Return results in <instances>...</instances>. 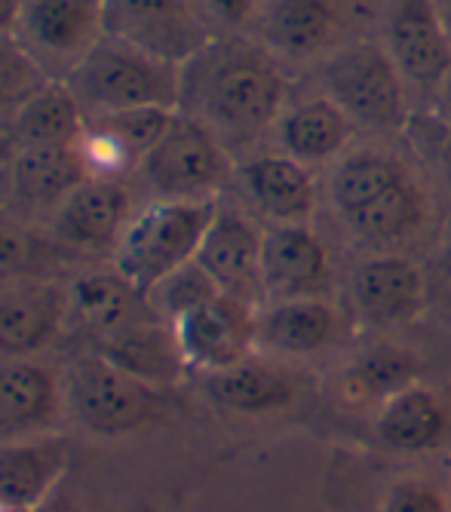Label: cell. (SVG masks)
I'll use <instances>...</instances> for the list:
<instances>
[{
  "label": "cell",
  "mask_w": 451,
  "mask_h": 512,
  "mask_svg": "<svg viewBox=\"0 0 451 512\" xmlns=\"http://www.w3.org/2000/svg\"><path fill=\"white\" fill-rule=\"evenodd\" d=\"M261 240L258 230L243 212L218 206L212 224L197 252V264L218 286V292L234 295L243 301H255L261 292Z\"/></svg>",
  "instance_id": "cell-14"
},
{
  "label": "cell",
  "mask_w": 451,
  "mask_h": 512,
  "mask_svg": "<svg viewBox=\"0 0 451 512\" xmlns=\"http://www.w3.org/2000/svg\"><path fill=\"white\" fill-rule=\"evenodd\" d=\"M418 375V359L399 347H375L366 356H359L350 368V387L363 399L387 402L399 390L412 387Z\"/></svg>",
  "instance_id": "cell-31"
},
{
  "label": "cell",
  "mask_w": 451,
  "mask_h": 512,
  "mask_svg": "<svg viewBox=\"0 0 451 512\" xmlns=\"http://www.w3.org/2000/svg\"><path fill=\"white\" fill-rule=\"evenodd\" d=\"M50 83L37 62L22 50L19 40H0V111H19L34 92Z\"/></svg>",
  "instance_id": "cell-33"
},
{
  "label": "cell",
  "mask_w": 451,
  "mask_h": 512,
  "mask_svg": "<svg viewBox=\"0 0 451 512\" xmlns=\"http://www.w3.org/2000/svg\"><path fill=\"white\" fill-rule=\"evenodd\" d=\"M145 295H148V307L154 310V316L175 325L182 316H188L197 307H203L206 301H212L218 295V286L206 276V270L197 261H191L182 270H175L166 279H160V283L151 286Z\"/></svg>",
  "instance_id": "cell-32"
},
{
  "label": "cell",
  "mask_w": 451,
  "mask_h": 512,
  "mask_svg": "<svg viewBox=\"0 0 451 512\" xmlns=\"http://www.w3.org/2000/svg\"><path fill=\"white\" fill-rule=\"evenodd\" d=\"M405 132L415 138V145L424 163L433 169L439 188L451 197V123L436 117H421V120H409Z\"/></svg>",
  "instance_id": "cell-34"
},
{
  "label": "cell",
  "mask_w": 451,
  "mask_h": 512,
  "mask_svg": "<svg viewBox=\"0 0 451 512\" xmlns=\"http://www.w3.org/2000/svg\"><path fill=\"white\" fill-rule=\"evenodd\" d=\"M86 132V111L65 80H50L13 114L16 148L80 145Z\"/></svg>",
  "instance_id": "cell-24"
},
{
  "label": "cell",
  "mask_w": 451,
  "mask_h": 512,
  "mask_svg": "<svg viewBox=\"0 0 451 512\" xmlns=\"http://www.w3.org/2000/svg\"><path fill=\"white\" fill-rule=\"evenodd\" d=\"M353 298L366 322L393 329L427 310V279L418 264L399 255H375L353 276Z\"/></svg>",
  "instance_id": "cell-17"
},
{
  "label": "cell",
  "mask_w": 451,
  "mask_h": 512,
  "mask_svg": "<svg viewBox=\"0 0 451 512\" xmlns=\"http://www.w3.org/2000/svg\"><path fill=\"white\" fill-rule=\"evenodd\" d=\"M246 194L274 224H304L317 206L310 172L286 154H261L240 169Z\"/></svg>",
  "instance_id": "cell-20"
},
{
  "label": "cell",
  "mask_w": 451,
  "mask_h": 512,
  "mask_svg": "<svg viewBox=\"0 0 451 512\" xmlns=\"http://www.w3.org/2000/svg\"><path fill=\"white\" fill-rule=\"evenodd\" d=\"M231 157L221 138L191 114L172 120L160 145L145 157L142 178L157 194V200H215V194L231 178Z\"/></svg>",
  "instance_id": "cell-6"
},
{
  "label": "cell",
  "mask_w": 451,
  "mask_h": 512,
  "mask_svg": "<svg viewBox=\"0 0 451 512\" xmlns=\"http://www.w3.org/2000/svg\"><path fill=\"white\" fill-rule=\"evenodd\" d=\"M31 512H83V509L77 506V500L68 494V488H65V482H62L47 500H40Z\"/></svg>",
  "instance_id": "cell-39"
},
{
  "label": "cell",
  "mask_w": 451,
  "mask_h": 512,
  "mask_svg": "<svg viewBox=\"0 0 451 512\" xmlns=\"http://www.w3.org/2000/svg\"><path fill=\"white\" fill-rule=\"evenodd\" d=\"M68 316V292L47 279L0 283V359H31L50 347Z\"/></svg>",
  "instance_id": "cell-12"
},
{
  "label": "cell",
  "mask_w": 451,
  "mask_h": 512,
  "mask_svg": "<svg viewBox=\"0 0 451 512\" xmlns=\"http://www.w3.org/2000/svg\"><path fill=\"white\" fill-rule=\"evenodd\" d=\"M424 279H427V310L439 322L451 325V230L436 249L430 267L424 270Z\"/></svg>",
  "instance_id": "cell-36"
},
{
  "label": "cell",
  "mask_w": 451,
  "mask_h": 512,
  "mask_svg": "<svg viewBox=\"0 0 451 512\" xmlns=\"http://www.w3.org/2000/svg\"><path fill=\"white\" fill-rule=\"evenodd\" d=\"M338 329V316L326 298L277 301L258 310V344L286 356H307L323 350Z\"/></svg>",
  "instance_id": "cell-23"
},
{
  "label": "cell",
  "mask_w": 451,
  "mask_h": 512,
  "mask_svg": "<svg viewBox=\"0 0 451 512\" xmlns=\"http://www.w3.org/2000/svg\"><path fill=\"white\" fill-rule=\"evenodd\" d=\"M43 243L22 224L0 215V279H28L31 267L40 264Z\"/></svg>",
  "instance_id": "cell-35"
},
{
  "label": "cell",
  "mask_w": 451,
  "mask_h": 512,
  "mask_svg": "<svg viewBox=\"0 0 451 512\" xmlns=\"http://www.w3.org/2000/svg\"><path fill=\"white\" fill-rule=\"evenodd\" d=\"M402 178L405 172L384 154H350L332 175V203L341 218H350Z\"/></svg>",
  "instance_id": "cell-30"
},
{
  "label": "cell",
  "mask_w": 451,
  "mask_h": 512,
  "mask_svg": "<svg viewBox=\"0 0 451 512\" xmlns=\"http://www.w3.org/2000/svg\"><path fill=\"white\" fill-rule=\"evenodd\" d=\"M448 430V411L427 387H405L390 396L378 414V436L393 451H430Z\"/></svg>",
  "instance_id": "cell-26"
},
{
  "label": "cell",
  "mask_w": 451,
  "mask_h": 512,
  "mask_svg": "<svg viewBox=\"0 0 451 512\" xmlns=\"http://www.w3.org/2000/svg\"><path fill=\"white\" fill-rule=\"evenodd\" d=\"M209 396L221 405L240 414H267L286 408L295 396L292 381L277 368H267L261 362H240L228 371H215L206 375Z\"/></svg>",
  "instance_id": "cell-27"
},
{
  "label": "cell",
  "mask_w": 451,
  "mask_h": 512,
  "mask_svg": "<svg viewBox=\"0 0 451 512\" xmlns=\"http://www.w3.org/2000/svg\"><path fill=\"white\" fill-rule=\"evenodd\" d=\"M68 473V445L50 433L0 442V503L31 512Z\"/></svg>",
  "instance_id": "cell-19"
},
{
  "label": "cell",
  "mask_w": 451,
  "mask_h": 512,
  "mask_svg": "<svg viewBox=\"0 0 451 512\" xmlns=\"http://www.w3.org/2000/svg\"><path fill=\"white\" fill-rule=\"evenodd\" d=\"M22 16V0H0V40H13Z\"/></svg>",
  "instance_id": "cell-40"
},
{
  "label": "cell",
  "mask_w": 451,
  "mask_h": 512,
  "mask_svg": "<svg viewBox=\"0 0 451 512\" xmlns=\"http://www.w3.org/2000/svg\"><path fill=\"white\" fill-rule=\"evenodd\" d=\"M86 114L182 108V65L105 34L65 80Z\"/></svg>",
  "instance_id": "cell-2"
},
{
  "label": "cell",
  "mask_w": 451,
  "mask_h": 512,
  "mask_svg": "<svg viewBox=\"0 0 451 512\" xmlns=\"http://www.w3.org/2000/svg\"><path fill=\"white\" fill-rule=\"evenodd\" d=\"M148 295L135 289L117 270L111 273H86L77 276L68 289V316L80 319L93 332L114 335L132 322L151 319Z\"/></svg>",
  "instance_id": "cell-22"
},
{
  "label": "cell",
  "mask_w": 451,
  "mask_h": 512,
  "mask_svg": "<svg viewBox=\"0 0 451 512\" xmlns=\"http://www.w3.org/2000/svg\"><path fill=\"white\" fill-rule=\"evenodd\" d=\"M172 329L188 365L215 375L252 359L258 344V310L243 298L218 292L212 301L178 319Z\"/></svg>",
  "instance_id": "cell-8"
},
{
  "label": "cell",
  "mask_w": 451,
  "mask_h": 512,
  "mask_svg": "<svg viewBox=\"0 0 451 512\" xmlns=\"http://www.w3.org/2000/svg\"><path fill=\"white\" fill-rule=\"evenodd\" d=\"M421 218H424L421 194L409 178H402L378 200H372L366 209L344 218V224L369 246H393L409 240L421 227Z\"/></svg>",
  "instance_id": "cell-29"
},
{
  "label": "cell",
  "mask_w": 451,
  "mask_h": 512,
  "mask_svg": "<svg viewBox=\"0 0 451 512\" xmlns=\"http://www.w3.org/2000/svg\"><path fill=\"white\" fill-rule=\"evenodd\" d=\"M286 80L274 59L240 40L206 43L182 65V114L221 135H258L277 123Z\"/></svg>",
  "instance_id": "cell-1"
},
{
  "label": "cell",
  "mask_w": 451,
  "mask_h": 512,
  "mask_svg": "<svg viewBox=\"0 0 451 512\" xmlns=\"http://www.w3.org/2000/svg\"><path fill=\"white\" fill-rule=\"evenodd\" d=\"M68 405L89 433L129 436L160 417L163 390L129 378L93 350L74 359L68 371Z\"/></svg>",
  "instance_id": "cell-5"
},
{
  "label": "cell",
  "mask_w": 451,
  "mask_h": 512,
  "mask_svg": "<svg viewBox=\"0 0 451 512\" xmlns=\"http://www.w3.org/2000/svg\"><path fill=\"white\" fill-rule=\"evenodd\" d=\"M329 258L307 224H270L261 240V292L270 304L323 298Z\"/></svg>",
  "instance_id": "cell-11"
},
{
  "label": "cell",
  "mask_w": 451,
  "mask_h": 512,
  "mask_svg": "<svg viewBox=\"0 0 451 512\" xmlns=\"http://www.w3.org/2000/svg\"><path fill=\"white\" fill-rule=\"evenodd\" d=\"M323 89L350 123L378 132H399L409 126L402 74L387 50L375 43H353L323 65Z\"/></svg>",
  "instance_id": "cell-4"
},
{
  "label": "cell",
  "mask_w": 451,
  "mask_h": 512,
  "mask_svg": "<svg viewBox=\"0 0 451 512\" xmlns=\"http://www.w3.org/2000/svg\"><path fill=\"white\" fill-rule=\"evenodd\" d=\"M13 191L22 203L37 209H59V203L89 178L80 145H43L16 148L13 157Z\"/></svg>",
  "instance_id": "cell-21"
},
{
  "label": "cell",
  "mask_w": 451,
  "mask_h": 512,
  "mask_svg": "<svg viewBox=\"0 0 451 512\" xmlns=\"http://www.w3.org/2000/svg\"><path fill=\"white\" fill-rule=\"evenodd\" d=\"M0 512H22V509H16V506H10V503H0Z\"/></svg>",
  "instance_id": "cell-42"
},
{
  "label": "cell",
  "mask_w": 451,
  "mask_h": 512,
  "mask_svg": "<svg viewBox=\"0 0 451 512\" xmlns=\"http://www.w3.org/2000/svg\"><path fill=\"white\" fill-rule=\"evenodd\" d=\"M178 111L135 108L111 114H86V132L80 151L93 178L123 181L129 172L142 169L145 157L160 145Z\"/></svg>",
  "instance_id": "cell-9"
},
{
  "label": "cell",
  "mask_w": 451,
  "mask_h": 512,
  "mask_svg": "<svg viewBox=\"0 0 451 512\" xmlns=\"http://www.w3.org/2000/svg\"><path fill=\"white\" fill-rule=\"evenodd\" d=\"M445 28H448V34H451V7H448V22H445Z\"/></svg>",
  "instance_id": "cell-43"
},
{
  "label": "cell",
  "mask_w": 451,
  "mask_h": 512,
  "mask_svg": "<svg viewBox=\"0 0 451 512\" xmlns=\"http://www.w3.org/2000/svg\"><path fill=\"white\" fill-rule=\"evenodd\" d=\"M277 129L286 157L298 160L301 166L332 160L338 151H344L353 135V123L347 120V114L326 96L283 111Z\"/></svg>",
  "instance_id": "cell-25"
},
{
  "label": "cell",
  "mask_w": 451,
  "mask_h": 512,
  "mask_svg": "<svg viewBox=\"0 0 451 512\" xmlns=\"http://www.w3.org/2000/svg\"><path fill=\"white\" fill-rule=\"evenodd\" d=\"M105 34V0H22L16 40L50 80H68Z\"/></svg>",
  "instance_id": "cell-7"
},
{
  "label": "cell",
  "mask_w": 451,
  "mask_h": 512,
  "mask_svg": "<svg viewBox=\"0 0 451 512\" xmlns=\"http://www.w3.org/2000/svg\"><path fill=\"white\" fill-rule=\"evenodd\" d=\"M206 7L228 25H243L252 10H255V0H206Z\"/></svg>",
  "instance_id": "cell-38"
},
{
  "label": "cell",
  "mask_w": 451,
  "mask_h": 512,
  "mask_svg": "<svg viewBox=\"0 0 451 512\" xmlns=\"http://www.w3.org/2000/svg\"><path fill=\"white\" fill-rule=\"evenodd\" d=\"M335 28L332 0H280L267 19V40L283 56L310 59L332 40Z\"/></svg>",
  "instance_id": "cell-28"
},
{
  "label": "cell",
  "mask_w": 451,
  "mask_h": 512,
  "mask_svg": "<svg viewBox=\"0 0 451 512\" xmlns=\"http://www.w3.org/2000/svg\"><path fill=\"white\" fill-rule=\"evenodd\" d=\"M215 200H154L135 212L114 249V270L148 292L169 273L191 264L212 224Z\"/></svg>",
  "instance_id": "cell-3"
},
{
  "label": "cell",
  "mask_w": 451,
  "mask_h": 512,
  "mask_svg": "<svg viewBox=\"0 0 451 512\" xmlns=\"http://www.w3.org/2000/svg\"><path fill=\"white\" fill-rule=\"evenodd\" d=\"M387 53L405 80L424 89H439L451 77V34L430 0H402L396 7Z\"/></svg>",
  "instance_id": "cell-15"
},
{
  "label": "cell",
  "mask_w": 451,
  "mask_h": 512,
  "mask_svg": "<svg viewBox=\"0 0 451 512\" xmlns=\"http://www.w3.org/2000/svg\"><path fill=\"white\" fill-rule=\"evenodd\" d=\"M129 218H132V200L126 184L114 178L89 175L53 212V230L59 243L71 249L102 252V249H117Z\"/></svg>",
  "instance_id": "cell-13"
},
{
  "label": "cell",
  "mask_w": 451,
  "mask_h": 512,
  "mask_svg": "<svg viewBox=\"0 0 451 512\" xmlns=\"http://www.w3.org/2000/svg\"><path fill=\"white\" fill-rule=\"evenodd\" d=\"M105 31L178 65L206 46L191 0H105Z\"/></svg>",
  "instance_id": "cell-10"
},
{
  "label": "cell",
  "mask_w": 451,
  "mask_h": 512,
  "mask_svg": "<svg viewBox=\"0 0 451 512\" xmlns=\"http://www.w3.org/2000/svg\"><path fill=\"white\" fill-rule=\"evenodd\" d=\"M62 390L34 359H0V442L43 436L59 417Z\"/></svg>",
  "instance_id": "cell-18"
},
{
  "label": "cell",
  "mask_w": 451,
  "mask_h": 512,
  "mask_svg": "<svg viewBox=\"0 0 451 512\" xmlns=\"http://www.w3.org/2000/svg\"><path fill=\"white\" fill-rule=\"evenodd\" d=\"M442 89H445V111H448V123H451V77Z\"/></svg>",
  "instance_id": "cell-41"
},
{
  "label": "cell",
  "mask_w": 451,
  "mask_h": 512,
  "mask_svg": "<svg viewBox=\"0 0 451 512\" xmlns=\"http://www.w3.org/2000/svg\"><path fill=\"white\" fill-rule=\"evenodd\" d=\"M384 512H445L439 491L421 479H402L384 497Z\"/></svg>",
  "instance_id": "cell-37"
},
{
  "label": "cell",
  "mask_w": 451,
  "mask_h": 512,
  "mask_svg": "<svg viewBox=\"0 0 451 512\" xmlns=\"http://www.w3.org/2000/svg\"><path fill=\"white\" fill-rule=\"evenodd\" d=\"M96 353L120 371H126L129 378L154 390H172L175 384H182L185 371L191 368L175 329L157 316L132 322L114 335H105Z\"/></svg>",
  "instance_id": "cell-16"
}]
</instances>
